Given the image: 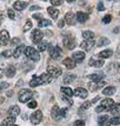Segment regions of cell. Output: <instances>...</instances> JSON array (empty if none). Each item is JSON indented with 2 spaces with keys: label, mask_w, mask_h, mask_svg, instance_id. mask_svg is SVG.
I'll return each mask as SVG.
<instances>
[{
  "label": "cell",
  "mask_w": 120,
  "mask_h": 126,
  "mask_svg": "<svg viewBox=\"0 0 120 126\" xmlns=\"http://www.w3.org/2000/svg\"><path fill=\"white\" fill-rule=\"evenodd\" d=\"M7 14H8V18L10 19H15V14H14V11L13 10H7Z\"/></svg>",
  "instance_id": "42"
},
{
  "label": "cell",
  "mask_w": 120,
  "mask_h": 126,
  "mask_svg": "<svg viewBox=\"0 0 120 126\" xmlns=\"http://www.w3.org/2000/svg\"><path fill=\"white\" fill-rule=\"evenodd\" d=\"M6 76L8 78H13L15 76V67L14 66H10L7 70H6Z\"/></svg>",
  "instance_id": "30"
},
{
  "label": "cell",
  "mask_w": 120,
  "mask_h": 126,
  "mask_svg": "<svg viewBox=\"0 0 120 126\" xmlns=\"http://www.w3.org/2000/svg\"><path fill=\"white\" fill-rule=\"evenodd\" d=\"M61 92L65 94L66 97H68V98H71L72 95L74 94V92L72 91L71 88H70V87H65V86H64V87H61Z\"/></svg>",
  "instance_id": "31"
},
{
  "label": "cell",
  "mask_w": 120,
  "mask_h": 126,
  "mask_svg": "<svg viewBox=\"0 0 120 126\" xmlns=\"http://www.w3.org/2000/svg\"><path fill=\"white\" fill-rule=\"evenodd\" d=\"M67 113V109H59V106H54L51 111V115L54 120H61L62 118H65Z\"/></svg>",
  "instance_id": "1"
},
{
  "label": "cell",
  "mask_w": 120,
  "mask_h": 126,
  "mask_svg": "<svg viewBox=\"0 0 120 126\" xmlns=\"http://www.w3.org/2000/svg\"><path fill=\"white\" fill-rule=\"evenodd\" d=\"M111 20H112V16H109V14H107V16H105L103 18V22L104 24H108V22H111Z\"/></svg>",
  "instance_id": "41"
},
{
  "label": "cell",
  "mask_w": 120,
  "mask_h": 126,
  "mask_svg": "<svg viewBox=\"0 0 120 126\" xmlns=\"http://www.w3.org/2000/svg\"><path fill=\"white\" fill-rule=\"evenodd\" d=\"M8 114H10V115H14V117L19 115V114H20V109H19V106H16V105L11 106V107H10V110H8Z\"/></svg>",
  "instance_id": "21"
},
{
  "label": "cell",
  "mask_w": 120,
  "mask_h": 126,
  "mask_svg": "<svg viewBox=\"0 0 120 126\" xmlns=\"http://www.w3.org/2000/svg\"><path fill=\"white\" fill-rule=\"evenodd\" d=\"M28 109H35L37 106H38V104H37V101L35 100H30V103L27 104Z\"/></svg>",
  "instance_id": "40"
},
{
  "label": "cell",
  "mask_w": 120,
  "mask_h": 126,
  "mask_svg": "<svg viewBox=\"0 0 120 126\" xmlns=\"http://www.w3.org/2000/svg\"><path fill=\"white\" fill-rule=\"evenodd\" d=\"M82 37H84V39H93L94 38V33L92 31H84Z\"/></svg>",
  "instance_id": "35"
},
{
  "label": "cell",
  "mask_w": 120,
  "mask_h": 126,
  "mask_svg": "<svg viewBox=\"0 0 120 126\" xmlns=\"http://www.w3.org/2000/svg\"><path fill=\"white\" fill-rule=\"evenodd\" d=\"M47 12H48V14L52 16V19H58V16H59V11L54 8V7H48L47 8Z\"/></svg>",
  "instance_id": "23"
},
{
  "label": "cell",
  "mask_w": 120,
  "mask_h": 126,
  "mask_svg": "<svg viewBox=\"0 0 120 126\" xmlns=\"http://www.w3.org/2000/svg\"><path fill=\"white\" fill-rule=\"evenodd\" d=\"M75 76L74 74H68V76H66L65 78H64V82L65 84H71V82H73L74 80H75Z\"/></svg>",
  "instance_id": "32"
},
{
  "label": "cell",
  "mask_w": 120,
  "mask_h": 126,
  "mask_svg": "<svg viewBox=\"0 0 120 126\" xmlns=\"http://www.w3.org/2000/svg\"><path fill=\"white\" fill-rule=\"evenodd\" d=\"M31 28H32V21L27 20L26 24H25V26H24V32H27L28 30H31Z\"/></svg>",
  "instance_id": "39"
},
{
  "label": "cell",
  "mask_w": 120,
  "mask_h": 126,
  "mask_svg": "<svg viewBox=\"0 0 120 126\" xmlns=\"http://www.w3.org/2000/svg\"><path fill=\"white\" fill-rule=\"evenodd\" d=\"M27 7V2H25V1H16L13 4V8L16 10V11H24L25 8Z\"/></svg>",
  "instance_id": "15"
},
{
  "label": "cell",
  "mask_w": 120,
  "mask_h": 126,
  "mask_svg": "<svg viewBox=\"0 0 120 126\" xmlns=\"http://www.w3.org/2000/svg\"><path fill=\"white\" fill-rule=\"evenodd\" d=\"M44 1H46V0H44Z\"/></svg>",
  "instance_id": "58"
},
{
  "label": "cell",
  "mask_w": 120,
  "mask_h": 126,
  "mask_svg": "<svg viewBox=\"0 0 120 126\" xmlns=\"http://www.w3.org/2000/svg\"><path fill=\"white\" fill-rule=\"evenodd\" d=\"M49 55H51L52 59L57 60L58 58H60V55H61V48L58 47V46L54 47V48H52V47L49 46Z\"/></svg>",
  "instance_id": "10"
},
{
  "label": "cell",
  "mask_w": 120,
  "mask_h": 126,
  "mask_svg": "<svg viewBox=\"0 0 120 126\" xmlns=\"http://www.w3.org/2000/svg\"><path fill=\"white\" fill-rule=\"evenodd\" d=\"M88 79H91L92 81H100L105 78V73L103 72H99V73H93V74H90L88 76Z\"/></svg>",
  "instance_id": "13"
},
{
  "label": "cell",
  "mask_w": 120,
  "mask_h": 126,
  "mask_svg": "<svg viewBox=\"0 0 120 126\" xmlns=\"http://www.w3.org/2000/svg\"><path fill=\"white\" fill-rule=\"evenodd\" d=\"M105 10V6L103 2H99L98 4V11H104Z\"/></svg>",
  "instance_id": "47"
},
{
  "label": "cell",
  "mask_w": 120,
  "mask_h": 126,
  "mask_svg": "<svg viewBox=\"0 0 120 126\" xmlns=\"http://www.w3.org/2000/svg\"><path fill=\"white\" fill-rule=\"evenodd\" d=\"M103 93L105 95H113L115 93V87L114 86H107V87H105L103 90Z\"/></svg>",
  "instance_id": "26"
},
{
  "label": "cell",
  "mask_w": 120,
  "mask_h": 126,
  "mask_svg": "<svg viewBox=\"0 0 120 126\" xmlns=\"http://www.w3.org/2000/svg\"><path fill=\"white\" fill-rule=\"evenodd\" d=\"M11 43H12V44H13V45H16V44H18V43H20V40H19V39H18V38H14V39H13V40H12V41H11Z\"/></svg>",
  "instance_id": "51"
},
{
  "label": "cell",
  "mask_w": 120,
  "mask_h": 126,
  "mask_svg": "<svg viewBox=\"0 0 120 126\" xmlns=\"http://www.w3.org/2000/svg\"><path fill=\"white\" fill-rule=\"evenodd\" d=\"M52 22L48 19H40L39 20V27H46V26H49Z\"/></svg>",
  "instance_id": "33"
},
{
  "label": "cell",
  "mask_w": 120,
  "mask_h": 126,
  "mask_svg": "<svg viewBox=\"0 0 120 126\" xmlns=\"http://www.w3.org/2000/svg\"><path fill=\"white\" fill-rule=\"evenodd\" d=\"M73 59L76 63H81L85 59V53L84 52H75V53H73Z\"/></svg>",
  "instance_id": "22"
},
{
  "label": "cell",
  "mask_w": 120,
  "mask_h": 126,
  "mask_svg": "<svg viewBox=\"0 0 120 126\" xmlns=\"http://www.w3.org/2000/svg\"><path fill=\"white\" fill-rule=\"evenodd\" d=\"M39 8V6H33V7H31L30 10H38Z\"/></svg>",
  "instance_id": "54"
},
{
  "label": "cell",
  "mask_w": 120,
  "mask_h": 126,
  "mask_svg": "<svg viewBox=\"0 0 120 126\" xmlns=\"http://www.w3.org/2000/svg\"><path fill=\"white\" fill-rule=\"evenodd\" d=\"M73 92H74V95L79 97V98H82V99H86L88 95V92L82 87H76Z\"/></svg>",
  "instance_id": "11"
},
{
  "label": "cell",
  "mask_w": 120,
  "mask_h": 126,
  "mask_svg": "<svg viewBox=\"0 0 120 126\" xmlns=\"http://www.w3.org/2000/svg\"><path fill=\"white\" fill-rule=\"evenodd\" d=\"M75 18H76V21H79V22H85V21H86V20L88 19V16L86 14V13H84V12H76Z\"/></svg>",
  "instance_id": "17"
},
{
  "label": "cell",
  "mask_w": 120,
  "mask_h": 126,
  "mask_svg": "<svg viewBox=\"0 0 120 126\" xmlns=\"http://www.w3.org/2000/svg\"><path fill=\"white\" fill-rule=\"evenodd\" d=\"M74 125H85V121L84 120H75L74 121Z\"/></svg>",
  "instance_id": "50"
},
{
  "label": "cell",
  "mask_w": 120,
  "mask_h": 126,
  "mask_svg": "<svg viewBox=\"0 0 120 126\" xmlns=\"http://www.w3.org/2000/svg\"><path fill=\"white\" fill-rule=\"evenodd\" d=\"M112 54H113V51H112V49H104V51H101V52L99 53V57L103 58V59H106V58L112 57Z\"/></svg>",
  "instance_id": "25"
},
{
  "label": "cell",
  "mask_w": 120,
  "mask_h": 126,
  "mask_svg": "<svg viewBox=\"0 0 120 126\" xmlns=\"http://www.w3.org/2000/svg\"><path fill=\"white\" fill-rule=\"evenodd\" d=\"M62 100H64L65 103H68V105H70V106H71V105L73 104V103H72L71 100H70V99H67V98H62Z\"/></svg>",
  "instance_id": "52"
},
{
  "label": "cell",
  "mask_w": 120,
  "mask_h": 126,
  "mask_svg": "<svg viewBox=\"0 0 120 126\" xmlns=\"http://www.w3.org/2000/svg\"><path fill=\"white\" fill-rule=\"evenodd\" d=\"M109 112L112 113L113 115H115V114H120V103L119 104H115V105H113L111 109H109Z\"/></svg>",
  "instance_id": "28"
},
{
  "label": "cell",
  "mask_w": 120,
  "mask_h": 126,
  "mask_svg": "<svg viewBox=\"0 0 120 126\" xmlns=\"http://www.w3.org/2000/svg\"><path fill=\"white\" fill-rule=\"evenodd\" d=\"M104 64H105V61H104L103 58H101V59H99V60H95L94 58L90 59V65L94 66V67H101V66H104Z\"/></svg>",
  "instance_id": "18"
},
{
  "label": "cell",
  "mask_w": 120,
  "mask_h": 126,
  "mask_svg": "<svg viewBox=\"0 0 120 126\" xmlns=\"http://www.w3.org/2000/svg\"><path fill=\"white\" fill-rule=\"evenodd\" d=\"M120 124V117H113L111 120H109V124L108 125H119Z\"/></svg>",
  "instance_id": "38"
},
{
  "label": "cell",
  "mask_w": 120,
  "mask_h": 126,
  "mask_svg": "<svg viewBox=\"0 0 120 126\" xmlns=\"http://www.w3.org/2000/svg\"><path fill=\"white\" fill-rule=\"evenodd\" d=\"M52 76L49 73H43L40 76V79H41V84H48V82L52 81Z\"/></svg>",
  "instance_id": "20"
},
{
  "label": "cell",
  "mask_w": 120,
  "mask_h": 126,
  "mask_svg": "<svg viewBox=\"0 0 120 126\" xmlns=\"http://www.w3.org/2000/svg\"><path fill=\"white\" fill-rule=\"evenodd\" d=\"M40 84H41L40 77H38V76H33V78L31 79V81H30V86H31V87H37V86H39Z\"/></svg>",
  "instance_id": "19"
},
{
  "label": "cell",
  "mask_w": 120,
  "mask_h": 126,
  "mask_svg": "<svg viewBox=\"0 0 120 126\" xmlns=\"http://www.w3.org/2000/svg\"><path fill=\"white\" fill-rule=\"evenodd\" d=\"M25 54L27 58L32 59L33 61H39L40 60V54H39V51L34 49L33 47H26L25 48Z\"/></svg>",
  "instance_id": "2"
},
{
  "label": "cell",
  "mask_w": 120,
  "mask_h": 126,
  "mask_svg": "<svg viewBox=\"0 0 120 126\" xmlns=\"http://www.w3.org/2000/svg\"><path fill=\"white\" fill-rule=\"evenodd\" d=\"M62 64H64L68 70H73L76 66V61L74 60V59H71V58H66V59H64Z\"/></svg>",
  "instance_id": "14"
},
{
  "label": "cell",
  "mask_w": 120,
  "mask_h": 126,
  "mask_svg": "<svg viewBox=\"0 0 120 126\" xmlns=\"http://www.w3.org/2000/svg\"><path fill=\"white\" fill-rule=\"evenodd\" d=\"M94 44H95V43H94L93 39H85V41H82L81 44H80V47H81L84 51H90V49L94 46Z\"/></svg>",
  "instance_id": "9"
},
{
  "label": "cell",
  "mask_w": 120,
  "mask_h": 126,
  "mask_svg": "<svg viewBox=\"0 0 120 126\" xmlns=\"http://www.w3.org/2000/svg\"><path fill=\"white\" fill-rule=\"evenodd\" d=\"M12 53H13L12 51H4V52H2V55L6 57V58H8V57H11L12 55Z\"/></svg>",
  "instance_id": "45"
},
{
  "label": "cell",
  "mask_w": 120,
  "mask_h": 126,
  "mask_svg": "<svg viewBox=\"0 0 120 126\" xmlns=\"http://www.w3.org/2000/svg\"><path fill=\"white\" fill-rule=\"evenodd\" d=\"M24 48H25V47H24L22 45H20L19 47H16L15 51H14V54H13V57H14V58H19V57H20V54L22 53Z\"/></svg>",
  "instance_id": "34"
},
{
  "label": "cell",
  "mask_w": 120,
  "mask_h": 126,
  "mask_svg": "<svg viewBox=\"0 0 120 126\" xmlns=\"http://www.w3.org/2000/svg\"><path fill=\"white\" fill-rule=\"evenodd\" d=\"M47 72H48L53 78L60 77V76H61V73H62L61 68L58 67V66H48V67H47Z\"/></svg>",
  "instance_id": "5"
},
{
  "label": "cell",
  "mask_w": 120,
  "mask_h": 126,
  "mask_svg": "<svg viewBox=\"0 0 120 126\" xmlns=\"http://www.w3.org/2000/svg\"><path fill=\"white\" fill-rule=\"evenodd\" d=\"M91 104H93L92 101H86V103H84V104L81 105V107H80V109H81V110H85V109L87 110L88 107L91 106Z\"/></svg>",
  "instance_id": "43"
},
{
  "label": "cell",
  "mask_w": 120,
  "mask_h": 126,
  "mask_svg": "<svg viewBox=\"0 0 120 126\" xmlns=\"http://www.w3.org/2000/svg\"><path fill=\"white\" fill-rule=\"evenodd\" d=\"M64 26H65V19H64V20H60V21L58 22V27L62 28Z\"/></svg>",
  "instance_id": "48"
},
{
  "label": "cell",
  "mask_w": 120,
  "mask_h": 126,
  "mask_svg": "<svg viewBox=\"0 0 120 126\" xmlns=\"http://www.w3.org/2000/svg\"><path fill=\"white\" fill-rule=\"evenodd\" d=\"M30 119H31V123H32L33 125L39 124L40 121L43 120V113H41V111H35V112L30 117Z\"/></svg>",
  "instance_id": "6"
},
{
  "label": "cell",
  "mask_w": 120,
  "mask_h": 126,
  "mask_svg": "<svg viewBox=\"0 0 120 126\" xmlns=\"http://www.w3.org/2000/svg\"><path fill=\"white\" fill-rule=\"evenodd\" d=\"M47 43L46 41H40L38 44V49L39 52H44V51H46V48H47Z\"/></svg>",
  "instance_id": "36"
},
{
  "label": "cell",
  "mask_w": 120,
  "mask_h": 126,
  "mask_svg": "<svg viewBox=\"0 0 120 126\" xmlns=\"http://www.w3.org/2000/svg\"><path fill=\"white\" fill-rule=\"evenodd\" d=\"M52 6H60L62 4V0H51Z\"/></svg>",
  "instance_id": "44"
},
{
  "label": "cell",
  "mask_w": 120,
  "mask_h": 126,
  "mask_svg": "<svg viewBox=\"0 0 120 126\" xmlns=\"http://www.w3.org/2000/svg\"><path fill=\"white\" fill-rule=\"evenodd\" d=\"M33 18H34V19H37V20H40V19H41V16H39V14H34Z\"/></svg>",
  "instance_id": "53"
},
{
  "label": "cell",
  "mask_w": 120,
  "mask_h": 126,
  "mask_svg": "<svg viewBox=\"0 0 120 126\" xmlns=\"http://www.w3.org/2000/svg\"><path fill=\"white\" fill-rule=\"evenodd\" d=\"M101 105L103 106H105L106 109H111L113 105H114V101H113V99H111V98H106V99H104L103 101H101Z\"/></svg>",
  "instance_id": "24"
},
{
  "label": "cell",
  "mask_w": 120,
  "mask_h": 126,
  "mask_svg": "<svg viewBox=\"0 0 120 126\" xmlns=\"http://www.w3.org/2000/svg\"><path fill=\"white\" fill-rule=\"evenodd\" d=\"M43 37H44V34H43V32L40 31V30H34L32 33V40L34 44L38 45L40 41H41V39H43Z\"/></svg>",
  "instance_id": "8"
},
{
  "label": "cell",
  "mask_w": 120,
  "mask_h": 126,
  "mask_svg": "<svg viewBox=\"0 0 120 126\" xmlns=\"http://www.w3.org/2000/svg\"><path fill=\"white\" fill-rule=\"evenodd\" d=\"M105 109H106V107H105V106H103V105H101V106H98V107L95 109V112H98V113H100V112H103V111H105Z\"/></svg>",
  "instance_id": "46"
},
{
  "label": "cell",
  "mask_w": 120,
  "mask_h": 126,
  "mask_svg": "<svg viewBox=\"0 0 120 126\" xmlns=\"http://www.w3.org/2000/svg\"><path fill=\"white\" fill-rule=\"evenodd\" d=\"M109 44V40L107 38H100L98 41V46H105V45H108Z\"/></svg>",
  "instance_id": "37"
},
{
  "label": "cell",
  "mask_w": 120,
  "mask_h": 126,
  "mask_svg": "<svg viewBox=\"0 0 120 126\" xmlns=\"http://www.w3.org/2000/svg\"><path fill=\"white\" fill-rule=\"evenodd\" d=\"M76 18H75V14H73L72 12H68V13H66L65 16V21L68 24V25H73L74 22H75Z\"/></svg>",
  "instance_id": "16"
},
{
  "label": "cell",
  "mask_w": 120,
  "mask_h": 126,
  "mask_svg": "<svg viewBox=\"0 0 120 126\" xmlns=\"http://www.w3.org/2000/svg\"><path fill=\"white\" fill-rule=\"evenodd\" d=\"M118 67H119V68H120V64H119V66H118Z\"/></svg>",
  "instance_id": "57"
},
{
  "label": "cell",
  "mask_w": 120,
  "mask_h": 126,
  "mask_svg": "<svg viewBox=\"0 0 120 126\" xmlns=\"http://www.w3.org/2000/svg\"><path fill=\"white\" fill-rule=\"evenodd\" d=\"M8 41H10V34H8V32L6 30L0 31V45L5 46V45L8 44Z\"/></svg>",
  "instance_id": "7"
},
{
  "label": "cell",
  "mask_w": 120,
  "mask_h": 126,
  "mask_svg": "<svg viewBox=\"0 0 120 126\" xmlns=\"http://www.w3.org/2000/svg\"><path fill=\"white\" fill-rule=\"evenodd\" d=\"M14 123H15V117H14V115H10V117H7L1 124H2V125H14Z\"/></svg>",
  "instance_id": "27"
},
{
  "label": "cell",
  "mask_w": 120,
  "mask_h": 126,
  "mask_svg": "<svg viewBox=\"0 0 120 126\" xmlns=\"http://www.w3.org/2000/svg\"><path fill=\"white\" fill-rule=\"evenodd\" d=\"M1 74H2V71H1V68H0V77H1Z\"/></svg>",
  "instance_id": "56"
},
{
  "label": "cell",
  "mask_w": 120,
  "mask_h": 126,
  "mask_svg": "<svg viewBox=\"0 0 120 126\" xmlns=\"http://www.w3.org/2000/svg\"><path fill=\"white\" fill-rule=\"evenodd\" d=\"M64 45H65L66 48L73 49L76 46V41H75V39H74V37H72L70 34L65 33L64 34Z\"/></svg>",
  "instance_id": "3"
},
{
  "label": "cell",
  "mask_w": 120,
  "mask_h": 126,
  "mask_svg": "<svg viewBox=\"0 0 120 126\" xmlns=\"http://www.w3.org/2000/svg\"><path fill=\"white\" fill-rule=\"evenodd\" d=\"M6 87H8V84H7V82H1V84H0V90H4V88H6Z\"/></svg>",
  "instance_id": "49"
},
{
  "label": "cell",
  "mask_w": 120,
  "mask_h": 126,
  "mask_svg": "<svg viewBox=\"0 0 120 126\" xmlns=\"http://www.w3.org/2000/svg\"><path fill=\"white\" fill-rule=\"evenodd\" d=\"M98 124L99 125H108L109 124L108 117H107V115H101V117H99Z\"/></svg>",
  "instance_id": "29"
},
{
  "label": "cell",
  "mask_w": 120,
  "mask_h": 126,
  "mask_svg": "<svg viewBox=\"0 0 120 126\" xmlns=\"http://www.w3.org/2000/svg\"><path fill=\"white\" fill-rule=\"evenodd\" d=\"M66 1H67V2H73L74 0H66Z\"/></svg>",
  "instance_id": "55"
},
{
  "label": "cell",
  "mask_w": 120,
  "mask_h": 126,
  "mask_svg": "<svg viewBox=\"0 0 120 126\" xmlns=\"http://www.w3.org/2000/svg\"><path fill=\"white\" fill-rule=\"evenodd\" d=\"M105 84H106V81H104V80H100V81H92V82H90L88 87H90L91 91H95V90H98V88H101Z\"/></svg>",
  "instance_id": "12"
},
{
  "label": "cell",
  "mask_w": 120,
  "mask_h": 126,
  "mask_svg": "<svg viewBox=\"0 0 120 126\" xmlns=\"http://www.w3.org/2000/svg\"><path fill=\"white\" fill-rule=\"evenodd\" d=\"M32 95H33L32 91L24 88V90H21V91L19 92V101H20V103H27L28 100H31Z\"/></svg>",
  "instance_id": "4"
}]
</instances>
